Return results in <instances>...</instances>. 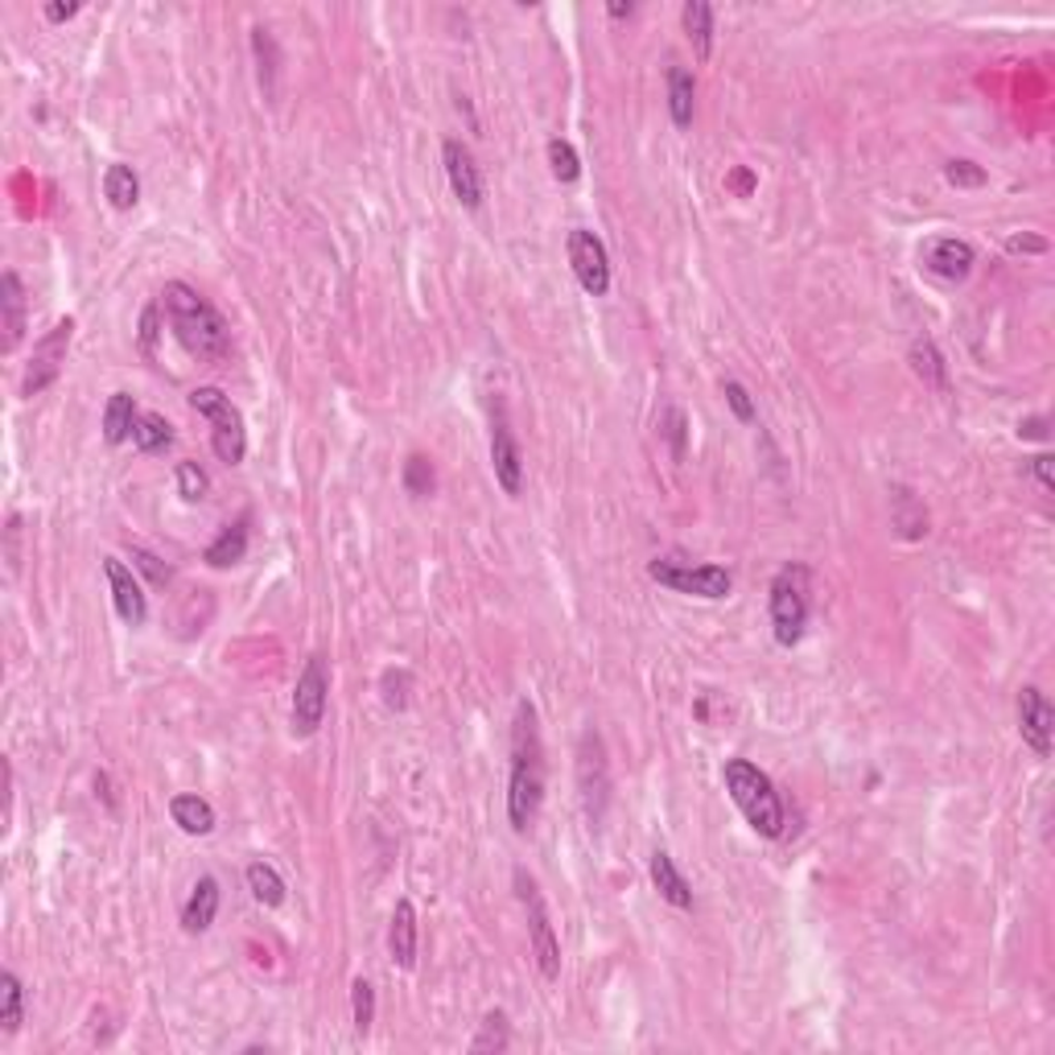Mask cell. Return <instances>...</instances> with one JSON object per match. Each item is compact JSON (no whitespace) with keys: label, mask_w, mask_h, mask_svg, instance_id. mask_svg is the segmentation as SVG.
Wrapping results in <instances>:
<instances>
[{"label":"cell","mask_w":1055,"mask_h":1055,"mask_svg":"<svg viewBox=\"0 0 1055 1055\" xmlns=\"http://www.w3.org/2000/svg\"><path fill=\"white\" fill-rule=\"evenodd\" d=\"M544 805V746L532 702L516 705L512 725V784H507V821L516 833L537 825V812Z\"/></svg>","instance_id":"cell-1"},{"label":"cell","mask_w":1055,"mask_h":1055,"mask_svg":"<svg viewBox=\"0 0 1055 1055\" xmlns=\"http://www.w3.org/2000/svg\"><path fill=\"white\" fill-rule=\"evenodd\" d=\"M162 313H166L173 338L186 347L194 359L203 363H219L231 351L228 322L219 318V310L210 306L198 290H190L186 281H169L162 290Z\"/></svg>","instance_id":"cell-2"},{"label":"cell","mask_w":1055,"mask_h":1055,"mask_svg":"<svg viewBox=\"0 0 1055 1055\" xmlns=\"http://www.w3.org/2000/svg\"><path fill=\"white\" fill-rule=\"evenodd\" d=\"M722 780H725L730 800H734L738 812L746 816V825L755 828L759 837H771V841L784 837V825H787L784 800H780V792H775V784H771L767 771H759L750 759H725Z\"/></svg>","instance_id":"cell-3"},{"label":"cell","mask_w":1055,"mask_h":1055,"mask_svg":"<svg viewBox=\"0 0 1055 1055\" xmlns=\"http://www.w3.org/2000/svg\"><path fill=\"white\" fill-rule=\"evenodd\" d=\"M808 615H812V569L805 561H787L771 578V631L775 643L796 647L805 640Z\"/></svg>","instance_id":"cell-4"},{"label":"cell","mask_w":1055,"mask_h":1055,"mask_svg":"<svg viewBox=\"0 0 1055 1055\" xmlns=\"http://www.w3.org/2000/svg\"><path fill=\"white\" fill-rule=\"evenodd\" d=\"M190 409L210 421V450H215V458L228 462V466H240L244 454H248V429H244L240 409L219 388H194L190 393Z\"/></svg>","instance_id":"cell-5"},{"label":"cell","mask_w":1055,"mask_h":1055,"mask_svg":"<svg viewBox=\"0 0 1055 1055\" xmlns=\"http://www.w3.org/2000/svg\"><path fill=\"white\" fill-rule=\"evenodd\" d=\"M647 578L677 590V594H693L705 602H722L734 590V574L725 565H693L684 557H656L647 565Z\"/></svg>","instance_id":"cell-6"},{"label":"cell","mask_w":1055,"mask_h":1055,"mask_svg":"<svg viewBox=\"0 0 1055 1055\" xmlns=\"http://www.w3.org/2000/svg\"><path fill=\"white\" fill-rule=\"evenodd\" d=\"M326 702H331V664H326L322 652H313L306 668H301L297 684H293V738H313L318 734V725L326 718Z\"/></svg>","instance_id":"cell-7"},{"label":"cell","mask_w":1055,"mask_h":1055,"mask_svg":"<svg viewBox=\"0 0 1055 1055\" xmlns=\"http://www.w3.org/2000/svg\"><path fill=\"white\" fill-rule=\"evenodd\" d=\"M516 895L524 911H528V940H532V956L540 965V977L544 981H557L561 977V944L557 931H553V919H549V908L540 899V887L532 883V874L516 870Z\"/></svg>","instance_id":"cell-8"},{"label":"cell","mask_w":1055,"mask_h":1055,"mask_svg":"<svg viewBox=\"0 0 1055 1055\" xmlns=\"http://www.w3.org/2000/svg\"><path fill=\"white\" fill-rule=\"evenodd\" d=\"M70 338H75V318H59L34 343V359H29L22 379V396H42L50 384H59V375L66 368V351H70Z\"/></svg>","instance_id":"cell-9"},{"label":"cell","mask_w":1055,"mask_h":1055,"mask_svg":"<svg viewBox=\"0 0 1055 1055\" xmlns=\"http://www.w3.org/2000/svg\"><path fill=\"white\" fill-rule=\"evenodd\" d=\"M565 248H569V265H574V276H578L581 290L590 293V297H606L610 293V256H606V244H602L594 231L574 228L569 240H565Z\"/></svg>","instance_id":"cell-10"},{"label":"cell","mask_w":1055,"mask_h":1055,"mask_svg":"<svg viewBox=\"0 0 1055 1055\" xmlns=\"http://www.w3.org/2000/svg\"><path fill=\"white\" fill-rule=\"evenodd\" d=\"M491 471H496V483L503 487V496H519L524 487V454H519V441L507 425V409L503 404H491Z\"/></svg>","instance_id":"cell-11"},{"label":"cell","mask_w":1055,"mask_h":1055,"mask_svg":"<svg viewBox=\"0 0 1055 1055\" xmlns=\"http://www.w3.org/2000/svg\"><path fill=\"white\" fill-rule=\"evenodd\" d=\"M1018 734H1022V743L1031 746L1039 759L1052 755L1055 709H1052V702H1047V693L1034 689V684L1018 689Z\"/></svg>","instance_id":"cell-12"},{"label":"cell","mask_w":1055,"mask_h":1055,"mask_svg":"<svg viewBox=\"0 0 1055 1055\" xmlns=\"http://www.w3.org/2000/svg\"><path fill=\"white\" fill-rule=\"evenodd\" d=\"M441 166H446V178H450V190H454V198L462 203L466 210H478L483 207V173H478L475 166V153L462 145V141H446L441 145Z\"/></svg>","instance_id":"cell-13"},{"label":"cell","mask_w":1055,"mask_h":1055,"mask_svg":"<svg viewBox=\"0 0 1055 1055\" xmlns=\"http://www.w3.org/2000/svg\"><path fill=\"white\" fill-rule=\"evenodd\" d=\"M104 574H107V586H112L116 615H120L128 627H141V622L149 619V602H145V590H141L137 574H132L120 557H104Z\"/></svg>","instance_id":"cell-14"},{"label":"cell","mask_w":1055,"mask_h":1055,"mask_svg":"<svg viewBox=\"0 0 1055 1055\" xmlns=\"http://www.w3.org/2000/svg\"><path fill=\"white\" fill-rule=\"evenodd\" d=\"M977 265V248L969 240H956V235H940L924 248V269L940 281H965Z\"/></svg>","instance_id":"cell-15"},{"label":"cell","mask_w":1055,"mask_h":1055,"mask_svg":"<svg viewBox=\"0 0 1055 1055\" xmlns=\"http://www.w3.org/2000/svg\"><path fill=\"white\" fill-rule=\"evenodd\" d=\"M0 326H4V355H13L25 334V285L13 269L0 276Z\"/></svg>","instance_id":"cell-16"},{"label":"cell","mask_w":1055,"mask_h":1055,"mask_svg":"<svg viewBox=\"0 0 1055 1055\" xmlns=\"http://www.w3.org/2000/svg\"><path fill=\"white\" fill-rule=\"evenodd\" d=\"M647 870H652V883H656L664 903H672L677 911H693V887L684 883V874L677 870V862H672L668 849H656L652 862H647Z\"/></svg>","instance_id":"cell-17"},{"label":"cell","mask_w":1055,"mask_h":1055,"mask_svg":"<svg viewBox=\"0 0 1055 1055\" xmlns=\"http://www.w3.org/2000/svg\"><path fill=\"white\" fill-rule=\"evenodd\" d=\"M388 952L400 969H413L416 965V908L409 899H400L393 911V924H388Z\"/></svg>","instance_id":"cell-18"},{"label":"cell","mask_w":1055,"mask_h":1055,"mask_svg":"<svg viewBox=\"0 0 1055 1055\" xmlns=\"http://www.w3.org/2000/svg\"><path fill=\"white\" fill-rule=\"evenodd\" d=\"M215 915H219V883L210 874H203L194 883V890H190L186 908H182V928L190 936H198V931H207L215 924Z\"/></svg>","instance_id":"cell-19"},{"label":"cell","mask_w":1055,"mask_h":1055,"mask_svg":"<svg viewBox=\"0 0 1055 1055\" xmlns=\"http://www.w3.org/2000/svg\"><path fill=\"white\" fill-rule=\"evenodd\" d=\"M693 112H697V83H693V70H684L681 63H668V116L677 128L693 125Z\"/></svg>","instance_id":"cell-20"},{"label":"cell","mask_w":1055,"mask_h":1055,"mask_svg":"<svg viewBox=\"0 0 1055 1055\" xmlns=\"http://www.w3.org/2000/svg\"><path fill=\"white\" fill-rule=\"evenodd\" d=\"M244 557H248V516H240L235 524H228V528L207 544V553H203V561H207L210 569H228V565H240Z\"/></svg>","instance_id":"cell-21"},{"label":"cell","mask_w":1055,"mask_h":1055,"mask_svg":"<svg viewBox=\"0 0 1055 1055\" xmlns=\"http://www.w3.org/2000/svg\"><path fill=\"white\" fill-rule=\"evenodd\" d=\"M713 4H705V0H684L681 9V25H684V38L693 42V54L697 59H709L713 54Z\"/></svg>","instance_id":"cell-22"},{"label":"cell","mask_w":1055,"mask_h":1055,"mask_svg":"<svg viewBox=\"0 0 1055 1055\" xmlns=\"http://www.w3.org/2000/svg\"><path fill=\"white\" fill-rule=\"evenodd\" d=\"M169 816H173V825L182 828V833H190V837H207L210 828H215V808H210L203 796H194V792L173 796V800H169Z\"/></svg>","instance_id":"cell-23"},{"label":"cell","mask_w":1055,"mask_h":1055,"mask_svg":"<svg viewBox=\"0 0 1055 1055\" xmlns=\"http://www.w3.org/2000/svg\"><path fill=\"white\" fill-rule=\"evenodd\" d=\"M911 372L919 375L928 388H936V393H949V363H944V355L936 351L931 338H915L911 343Z\"/></svg>","instance_id":"cell-24"},{"label":"cell","mask_w":1055,"mask_h":1055,"mask_svg":"<svg viewBox=\"0 0 1055 1055\" xmlns=\"http://www.w3.org/2000/svg\"><path fill=\"white\" fill-rule=\"evenodd\" d=\"M137 400H132V393H112V400H107L104 409V437L107 446H125L128 437H132V429H137Z\"/></svg>","instance_id":"cell-25"},{"label":"cell","mask_w":1055,"mask_h":1055,"mask_svg":"<svg viewBox=\"0 0 1055 1055\" xmlns=\"http://www.w3.org/2000/svg\"><path fill=\"white\" fill-rule=\"evenodd\" d=\"M104 194L107 203L116 210H132L137 203H141V178H137V169L125 166V162H116V166H107L104 173Z\"/></svg>","instance_id":"cell-26"},{"label":"cell","mask_w":1055,"mask_h":1055,"mask_svg":"<svg viewBox=\"0 0 1055 1055\" xmlns=\"http://www.w3.org/2000/svg\"><path fill=\"white\" fill-rule=\"evenodd\" d=\"M22 1018H25L22 977H17L13 969H4V973H0V1031L17 1034V1031H22Z\"/></svg>","instance_id":"cell-27"},{"label":"cell","mask_w":1055,"mask_h":1055,"mask_svg":"<svg viewBox=\"0 0 1055 1055\" xmlns=\"http://www.w3.org/2000/svg\"><path fill=\"white\" fill-rule=\"evenodd\" d=\"M132 446L141 454H162L173 446V425L162 413H141L137 416V429H132Z\"/></svg>","instance_id":"cell-28"},{"label":"cell","mask_w":1055,"mask_h":1055,"mask_svg":"<svg viewBox=\"0 0 1055 1055\" xmlns=\"http://www.w3.org/2000/svg\"><path fill=\"white\" fill-rule=\"evenodd\" d=\"M248 890L252 899L265 903V908H281L285 903V878L269 862H252L248 866Z\"/></svg>","instance_id":"cell-29"},{"label":"cell","mask_w":1055,"mask_h":1055,"mask_svg":"<svg viewBox=\"0 0 1055 1055\" xmlns=\"http://www.w3.org/2000/svg\"><path fill=\"white\" fill-rule=\"evenodd\" d=\"M507 1047H512V1027H507V1014L491 1011L483 1022H478V1034L471 1039V1052L483 1055V1052H507Z\"/></svg>","instance_id":"cell-30"},{"label":"cell","mask_w":1055,"mask_h":1055,"mask_svg":"<svg viewBox=\"0 0 1055 1055\" xmlns=\"http://www.w3.org/2000/svg\"><path fill=\"white\" fill-rule=\"evenodd\" d=\"M252 50H256V63H260V87H265V95H272V91H276L281 54H276V42H272V34L265 29V25L252 29Z\"/></svg>","instance_id":"cell-31"},{"label":"cell","mask_w":1055,"mask_h":1055,"mask_svg":"<svg viewBox=\"0 0 1055 1055\" xmlns=\"http://www.w3.org/2000/svg\"><path fill=\"white\" fill-rule=\"evenodd\" d=\"M895 528H899V537L903 540H919L924 532H928V512L911 499V491H899V496H895Z\"/></svg>","instance_id":"cell-32"},{"label":"cell","mask_w":1055,"mask_h":1055,"mask_svg":"<svg viewBox=\"0 0 1055 1055\" xmlns=\"http://www.w3.org/2000/svg\"><path fill=\"white\" fill-rule=\"evenodd\" d=\"M549 169H553V178H557V182H565V186H569V182H578V178H581V157H578V149L569 145L565 137H553V141H549Z\"/></svg>","instance_id":"cell-33"},{"label":"cell","mask_w":1055,"mask_h":1055,"mask_svg":"<svg viewBox=\"0 0 1055 1055\" xmlns=\"http://www.w3.org/2000/svg\"><path fill=\"white\" fill-rule=\"evenodd\" d=\"M351 1018H355V1031L368 1034L375 1022V990L368 977H355L351 986Z\"/></svg>","instance_id":"cell-34"},{"label":"cell","mask_w":1055,"mask_h":1055,"mask_svg":"<svg viewBox=\"0 0 1055 1055\" xmlns=\"http://www.w3.org/2000/svg\"><path fill=\"white\" fill-rule=\"evenodd\" d=\"M434 462L425 454H413L409 462H404V491L409 496H416V499H425V496H434Z\"/></svg>","instance_id":"cell-35"},{"label":"cell","mask_w":1055,"mask_h":1055,"mask_svg":"<svg viewBox=\"0 0 1055 1055\" xmlns=\"http://www.w3.org/2000/svg\"><path fill=\"white\" fill-rule=\"evenodd\" d=\"M173 478H178V496L186 499V503H198V499H207V475H203V466L198 462H178V471H173Z\"/></svg>","instance_id":"cell-36"},{"label":"cell","mask_w":1055,"mask_h":1055,"mask_svg":"<svg viewBox=\"0 0 1055 1055\" xmlns=\"http://www.w3.org/2000/svg\"><path fill=\"white\" fill-rule=\"evenodd\" d=\"M379 689H384V705L388 709H404L409 705V689H413V672L409 668H388Z\"/></svg>","instance_id":"cell-37"},{"label":"cell","mask_w":1055,"mask_h":1055,"mask_svg":"<svg viewBox=\"0 0 1055 1055\" xmlns=\"http://www.w3.org/2000/svg\"><path fill=\"white\" fill-rule=\"evenodd\" d=\"M944 178H949V186H956V190H977V186H986L990 178H986V169L977 166V162H949L944 166Z\"/></svg>","instance_id":"cell-38"},{"label":"cell","mask_w":1055,"mask_h":1055,"mask_svg":"<svg viewBox=\"0 0 1055 1055\" xmlns=\"http://www.w3.org/2000/svg\"><path fill=\"white\" fill-rule=\"evenodd\" d=\"M725 404H730V413L738 416V421H755V400H750V393H746L738 379H725Z\"/></svg>","instance_id":"cell-39"},{"label":"cell","mask_w":1055,"mask_h":1055,"mask_svg":"<svg viewBox=\"0 0 1055 1055\" xmlns=\"http://www.w3.org/2000/svg\"><path fill=\"white\" fill-rule=\"evenodd\" d=\"M132 565H137L153 586H169V578H173L169 565H162V557H153L149 549H132Z\"/></svg>","instance_id":"cell-40"},{"label":"cell","mask_w":1055,"mask_h":1055,"mask_svg":"<svg viewBox=\"0 0 1055 1055\" xmlns=\"http://www.w3.org/2000/svg\"><path fill=\"white\" fill-rule=\"evenodd\" d=\"M660 434L672 441V454H684V413L681 409H664L660 413Z\"/></svg>","instance_id":"cell-41"},{"label":"cell","mask_w":1055,"mask_h":1055,"mask_svg":"<svg viewBox=\"0 0 1055 1055\" xmlns=\"http://www.w3.org/2000/svg\"><path fill=\"white\" fill-rule=\"evenodd\" d=\"M157 322H162V301L157 306H149L145 310V318H141V347H145V355H153L157 351Z\"/></svg>","instance_id":"cell-42"},{"label":"cell","mask_w":1055,"mask_h":1055,"mask_svg":"<svg viewBox=\"0 0 1055 1055\" xmlns=\"http://www.w3.org/2000/svg\"><path fill=\"white\" fill-rule=\"evenodd\" d=\"M4 537H9V569L17 574V565H22V553H17V537H22V516H9V528H4Z\"/></svg>","instance_id":"cell-43"},{"label":"cell","mask_w":1055,"mask_h":1055,"mask_svg":"<svg viewBox=\"0 0 1055 1055\" xmlns=\"http://www.w3.org/2000/svg\"><path fill=\"white\" fill-rule=\"evenodd\" d=\"M1006 248H1011V252H1031V256H1043V252H1047V240H1039V235H1011V240H1006Z\"/></svg>","instance_id":"cell-44"},{"label":"cell","mask_w":1055,"mask_h":1055,"mask_svg":"<svg viewBox=\"0 0 1055 1055\" xmlns=\"http://www.w3.org/2000/svg\"><path fill=\"white\" fill-rule=\"evenodd\" d=\"M1018 437H1034V441H1047V416H1027V421H1018Z\"/></svg>","instance_id":"cell-45"},{"label":"cell","mask_w":1055,"mask_h":1055,"mask_svg":"<svg viewBox=\"0 0 1055 1055\" xmlns=\"http://www.w3.org/2000/svg\"><path fill=\"white\" fill-rule=\"evenodd\" d=\"M1031 475L1039 478V487H1043V491H1052V487H1055V478H1052V458H1047V454L1031 458Z\"/></svg>","instance_id":"cell-46"},{"label":"cell","mask_w":1055,"mask_h":1055,"mask_svg":"<svg viewBox=\"0 0 1055 1055\" xmlns=\"http://www.w3.org/2000/svg\"><path fill=\"white\" fill-rule=\"evenodd\" d=\"M79 9H83V4L70 0V4H46L42 13H46V22H70V17H79Z\"/></svg>","instance_id":"cell-47"},{"label":"cell","mask_w":1055,"mask_h":1055,"mask_svg":"<svg viewBox=\"0 0 1055 1055\" xmlns=\"http://www.w3.org/2000/svg\"><path fill=\"white\" fill-rule=\"evenodd\" d=\"M606 13H610V17H631V13H635V4H610Z\"/></svg>","instance_id":"cell-48"}]
</instances>
